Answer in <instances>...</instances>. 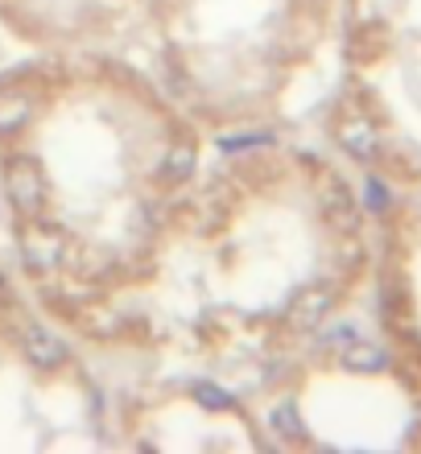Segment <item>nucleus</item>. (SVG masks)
Wrapping results in <instances>:
<instances>
[{
	"label": "nucleus",
	"mask_w": 421,
	"mask_h": 454,
	"mask_svg": "<svg viewBox=\"0 0 421 454\" xmlns=\"http://www.w3.org/2000/svg\"><path fill=\"white\" fill-rule=\"evenodd\" d=\"M335 306H339V289L331 281H314V286L293 294V301H289V310H285V323L293 331H318L331 318Z\"/></svg>",
	"instance_id": "f03ea898"
},
{
	"label": "nucleus",
	"mask_w": 421,
	"mask_h": 454,
	"mask_svg": "<svg viewBox=\"0 0 421 454\" xmlns=\"http://www.w3.org/2000/svg\"><path fill=\"white\" fill-rule=\"evenodd\" d=\"M34 120V96L21 87H0V141H9Z\"/></svg>",
	"instance_id": "0eeeda50"
},
{
	"label": "nucleus",
	"mask_w": 421,
	"mask_h": 454,
	"mask_svg": "<svg viewBox=\"0 0 421 454\" xmlns=\"http://www.w3.org/2000/svg\"><path fill=\"white\" fill-rule=\"evenodd\" d=\"M0 194H4V203L12 207L17 219L46 215L50 182H46L42 161L34 153H9L4 157V169H0Z\"/></svg>",
	"instance_id": "f257e3e1"
},
{
	"label": "nucleus",
	"mask_w": 421,
	"mask_h": 454,
	"mask_svg": "<svg viewBox=\"0 0 421 454\" xmlns=\"http://www.w3.org/2000/svg\"><path fill=\"white\" fill-rule=\"evenodd\" d=\"M194 396H199L207 409H228L231 405V396L228 393H215V384H194Z\"/></svg>",
	"instance_id": "9b49d317"
},
{
	"label": "nucleus",
	"mask_w": 421,
	"mask_h": 454,
	"mask_svg": "<svg viewBox=\"0 0 421 454\" xmlns=\"http://www.w3.org/2000/svg\"><path fill=\"white\" fill-rule=\"evenodd\" d=\"M194 174V145H169L166 161H161V178L166 182H186Z\"/></svg>",
	"instance_id": "9d476101"
},
{
	"label": "nucleus",
	"mask_w": 421,
	"mask_h": 454,
	"mask_svg": "<svg viewBox=\"0 0 421 454\" xmlns=\"http://www.w3.org/2000/svg\"><path fill=\"white\" fill-rule=\"evenodd\" d=\"M269 426L285 438V442H306V421H301L298 405L293 401H281V405H273V413H269Z\"/></svg>",
	"instance_id": "1a4fd4ad"
},
{
	"label": "nucleus",
	"mask_w": 421,
	"mask_h": 454,
	"mask_svg": "<svg viewBox=\"0 0 421 454\" xmlns=\"http://www.w3.org/2000/svg\"><path fill=\"white\" fill-rule=\"evenodd\" d=\"M368 203H372V211H385L393 203V194H385V182L380 178H368Z\"/></svg>",
	"instance_id": "f8f14e48"
},
{
	"label": "nucleus",
	"mask_w": 421,
	"mask_h": 454,
	"mask_svg": "<svg viewBox=\"0 0 421 454\" xmlns=\"http://www.w3.org/2000/svg\"><path fill=\"white\" fill-rule=\"evenodd\" d=\"M21 356L29 368L37 372H58L71 359V347L58 331H50L46 323H25L21 326Z\"/></svg>",
	"instance_id": "7ed1b4c3"
},
{
	"label": "nucleus",
	"mask_w": 421,
	"mask_h": 454,
	"mask_svg": "<svg viewBox=\"0 0 421 454\" xmlns=\"http://www.w3.org/2000/svg\"><path fill=\"white\" fill-rule=\"evenodd\" d=\"M58 252H62V236L50 223H42V215L21 219V256L34 273H50L58 264Z\"/></svg>",
	"instance_id": "39448f33"
},
{
	"label": "nucleus",
	"mask_w": 421,
	"mask_h": 454,
	"mask_svg": "<svg viewBox=\"0 0 421 454\" xmlns=\"http://www.w3.org/2000/svg\"><path fill=\"white\" fill-rule=\"evenodd\" d=\"M318 211H323V219L335 231H355L360 227V203H355V194H351V186L343 178H335V174H326L323 182H318Z\"/></svg>",
	"instance_id": "20e7f679"
},
{
	"label": "nucleus",
	"mask_w": 421,
	"mask_h": 454,
	"mask_svg": "<svg viewBox=\"0 0 421 454\" xmlns=\"http://www.w3.org/2000/svg\"><path fill=\"white\" fill-rule=\"evenodd\" d=\"M343 368L355 372V376H376V372L388 368V356L376 343H351L343 351Z\"/></svg>",
	"instance_id": "6e6552de"
},
{
	"label": "nucleus",
	"mask_w": 421,
	"mask_h": 454,
	"mask_svg": "<svg viewBox=\"0 0 421 454\" xmlns=\"http://www.w3.org/2000/svg\"><path fill=\"white\" fill-rule=\"evenodd\" d=\"M335 137H339V145L355 157V161H376V157H380V132H376V124L368 116L339 120Z\"/></svg>",
	"instance_id": "423d86ee"
}]
</instances>
